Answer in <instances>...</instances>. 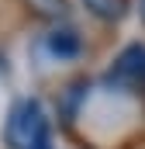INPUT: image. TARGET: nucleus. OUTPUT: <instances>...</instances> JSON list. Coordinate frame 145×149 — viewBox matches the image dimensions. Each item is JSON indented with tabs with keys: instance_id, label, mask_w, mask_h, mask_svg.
Returning a JSON list of instances; mask_svg holds the SVG:
<instances>
[{
	"instance_id": "nucleus-6",
	"label": "nucleus",
	"mask_w": 145,
	"mask_h": 149,
	"mask_svg": "<svg viewBox=\"0 0 145 149\" xmlns=\"http://www.w3.org/2000/svg\"><path fill=\"white\" fill-rule=\"evenodd\" d=\"M38 149H52V146H48V142H45V146H38Z\"/></svg>"
},
{
	"instance_id": "nucleus-2",
	"label": "nucleus",
	"mask_w": 145,
	"mask_h": 149,
	"mask_svg": "<svg viewBox=\"0 0 145 149\" xmlns=\"http://www.w3.org/2000/svg\"><path fill=\"white\" fill-rule=\"evenodd\" d=\"M107 83L114 90H124V94H145V45L142 42H128L114 56V66L107 70Z\"/></svg>"
},
{
	"instance_id": "nucleus-3",
	"label": "nucleus",
	"mask_w": 145,
	"mask_h": 149,
	"mask_svg": "<svg viewBox=\"0 0 145 149\" xmlns=\"http://www.w3.org/2000/svg\"><path fill=\"white\" fill-rule=\"evenodd\" d=\"M48 49H52V56H59V59H72V56L79 52V35L69 31V28L52 31V35H48Z\"/></svg>"
},
{
	"instance_id": "nucleus-7",
	"label": "nucleus",
	"mask_w": 145,
	"mask_h": 149,
	"mask_svg": "<svg viewBox=\"0 0 145 149\" xmlns=\"http://www.w3.org/2000/svg\"><path fill=\"white\" fill-rule=\"evenodd\" d=\"M0 70H3V59H0Z\"/></svg>"
},
{
	"instance_id": "nucleus-1",
	"label": "nucleus",
	"mask_w": 145,
	"mask_h": 149,
	"mask_svg": "<svg viewBox=\"0 0 145 149\" xmlns=\"http://www.w3.org/2000/svg\"><path fill=\"white\" fill-rule=\"evenodd\" d=\"M3 142L10 149H38L48 142V118L35 97H21L10 104L7 125H3Z\"/></svg>"
},
{
	"instance_id": "nucleus-4",
	"label": "nucleus",
	"mask_w": 145,
	"mask_h": 149,
	"mask_svg": "<svg viewBox=\"0 0 145 149\" xmlns=\"http://www.w3.org/2000/svg\"><path fill=\"white\" fill-rule=\"evenodd\" d=\"M86 10L100 21H121L124 10H128V0H83Z\"/></svg>"
},
{
	"instance_id": "nucleus-5",
	"label": "nucleus",
	"mask_w": 145,
	"mask_h": 149,
	"mask_svg": "<svg viewBox=\"0 0 145 149\" xmlns=\"http://www.w3.org/2000/svg\"><path fill=\"white\" fill-rule=\"evenodd\" d=\"M138 10H142V21H145V0H138Z\"/></svg>"
}]
</instances>
